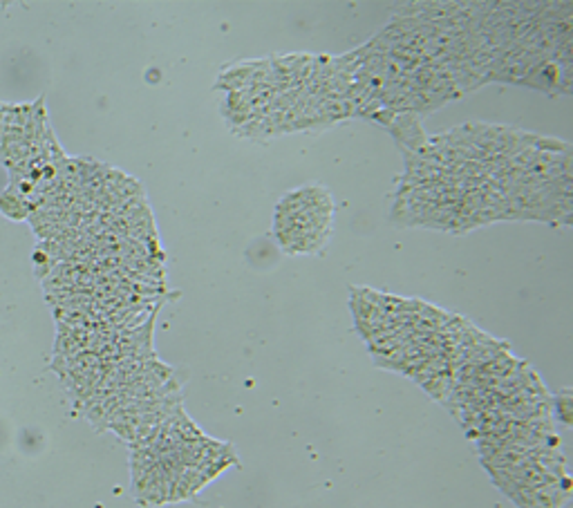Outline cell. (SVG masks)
Segmentation results:
<instances>
[{"instance_id": "1", "label": "cell", "mask_w": 573, "mask_h": 508, "mask_svg": "<svg viewBox=\"0 0 573 508\" xmlns=\"http://www.w3.org/2000/svg\"><path fill=\"white\" fill-rule=\"evenodd\" d=\"M323 202H330L323 190L303 188L291 197H286L280 204L278 213H286L284 222H278V238L284 249L289 251H312L325 242V233L330 231V215L332 206Z\"/></svg>"}, {"instance_id": "2", "label": "cell", "mask_w": 573, "mask_h": 508, "mask_svg": "<svg viewBox=\"0 0 573 508\" xmlns=\"http://www.w3.org/2000/svg\"><path fill=\"white\" fill-rule=\"evenodd\" d=\"M0 213L14 222H23V220H29V215L34 213V210H31L25 197H20L14 188L7 186L3 193H0Z\"/></svg>"}, {"instance_id": "3", "label": "cell", "mask_w": 573, "mask_h": 508, "mask_svg": "<svg viewBox=\"0 0 573 508\" xmlns=\"http://www.w3.org/2000/svg\"><path fill=\"white\" fill-rule=\"evenodd\" d=\"M556 417L565 423V426H571V392L569 390H562V392L556 397Z\"/></svg>"}]
</instances>
